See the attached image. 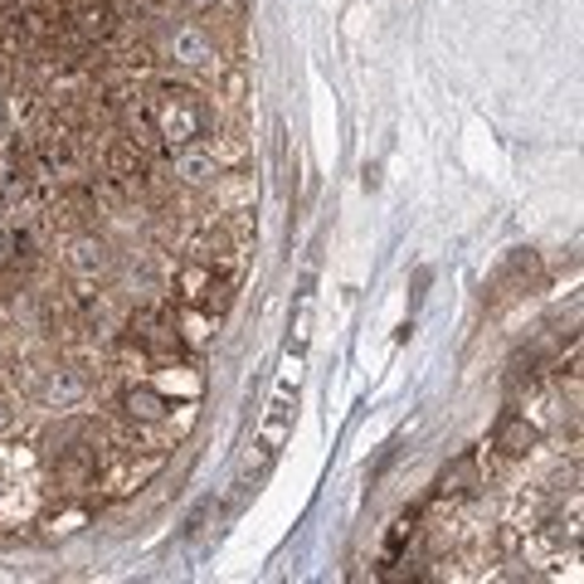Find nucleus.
<instances>
[{
	"label": "nucleus",
	"mask_w": 584,
	"mask_h": 584,
	"mask_svg": "<svg viewBox=\"0 0 584 584\" xmlns=\"http://www.w3.org/2000/svg\"><path fill=\"white\" fill-rule=\"evenodd\" d=\"M156 127H161V137L171 146H190L195 137H205L210 112L195 93H171V98H161V108H156Z\"/></svg>",
	"instance_id": "nucleus-1"
},
{
	"label": "nucleus",
	"mask_w": 584,
	"mask_h": 584,
	"mask_svg": "<svg viewBox=\"0 0 584 584\" xmlns=\"http://www.w3.org/2000/svg\"><path fill=\"white\" fill-rule=\"evenodd\" d=\"M176 176H181L186 186H215L224 176V166L205 146H181V151H176Z\"/></svg>",
	"instance_id": "nucleus-2"
},
{
	"label": "nucleus",
	"mask_w": 584,
	"mask_h": 584,
	"mask_svg": "<svg viewBox=\"0 0 584 584\" xmlns=\"http://www.w3.org/2000/svg\"><path fill=\"white\" fill-rule=\"evenodd\" d=\"M83 375H78V370H44V380L35 385V395L44 400V404H59V409H69V404H78L83 400Z\"/></svg>",
	"instance_id": "nucleus-3"
},
{
	"label": "nucleus",
	"mask_w": 584,
	"mask_h": 584,
	"mask_svg": "<svg viewBox=\"0 0 584 584\" xmlns=\"http://www.w3.org/2000/svg\"><path fill=\"white\" fill-rule=\"evenodd\" d=\"M171 54H176V64H186V69H200V64L215 59V40H210L200 25H181L171 35Z\"/></svg>",
	"instance_id": "nucleus-4"
},
{
	"label": "nucleus",
	"mask_w": 584,
	"mask_h": 584,
	"mask_svg": "<svg viewBox=\"0 0 584 584\" xmlns=\"http://www.w3.org/2000/svg\"><path fill=\"white\" fill-rule=\"evenodd\" d=\"M122 404H127V414H132V419H142V424L166 419V409H171L161 390H151V385H132L127 395H122Z\"/></svg>",
	"instance_id": "nucleus-5"
},
{
	"label": "nucleus",
	"mask_w": 584,
	"mask_h": 584,
	"mask_svg": "<svg viewBox=\"0 0 584 584\" xmlns=\"http://www.w3.org/2000/svg\"><path fill=\"white\" fill-rule=\"evenodd\" d=\"M536 424H526L521 414H507V419H502V429H497V448L502 453H531L536 448Z\"/></svg>",
	"instance_id": "nucleus-6"
},
{
	"label": "nucleus",
	"mask_w": 584,
	"mask_h": 584,
	"mask_svg": "<svg viewBox=\"0 0 584 584\" xmlns=\"http://www.w3.org/2000/svg\"><path fill=\"white\" fill-rule=\"evenodd\" d=\"M103 263H108L103 244H93V239H78V244H74V268H83V273H93V268H103Z\"/></svg>",
	"instance_id": "nucleus-7"
},
{
	"label": "nucleus",
	"mask_w": 584,
	"mask_h": 584,
	"mask_svg": "<svg viewBox=\"0 0 584 584\" xmlns=\"http://www.w3.org/2000/svg\"><path fill=\"white\" fill-rule=\"evenodd\" d=\"M429 278H434V268H419V273H414V292H409V307H419V302H424V288H429Z\"/></svg>",
	"instance_id": "nucleus-8"
},
{
	"label": "nucleus",
	"mask_w": 584,
	"mask_h": 584,
	"mask_svg": "<svg viewBox=\"0 0 584 584\" xmlns=\"http://www.w3.org/2000/svg\"><path fill=\"white\" fill-rule=\"evenodd\" d=\"M10 429H15V409H10V404L0 400V438H5Z\"/></svg>",
	"instance_id": "nucleus-9"
},
{
	"label": "nucleus",
	"mask_w": 584,
	"mask_h": 584,
	"mask_svg": "<svg viewBox=\"0 0 584 584\" xmlns=\"http://www.w3.org/2000/svg\"><path fill=\"white\" fill-rule=\"evenodd\" d=\"M186 5H190V10H215L220 0H186Z\"/></svg>",
	"instance_id": "nucleus-10"
}]
</instances>
